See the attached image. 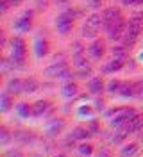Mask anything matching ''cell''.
<instances>
[{
	"label": "cell",
	"mask_w": 143,
	"mask_h": 157,
	"mask_svg": "<svg viewBox=\"0 0 143 157\" xmlns=\"http://www.w3.org/2000/svg\"><path fill=\"white\" fill-rule=\"evenodd\" d=\"M143 30V16H133V18L127 21V30H125V45H133V43H136L138 41V38H140V34H141Z\"/></svg>",
	"instance_id": "cell-1"
},
{
	"label": "cell",
	"mask_w": 143,
	"mask_h": 157,
	"mask_svg": "<svg viewBox=\"0 0 143 157\" xmlns=\"http://www.w3.org/2000/svg\"><path fill=\"white\" fill-rule=\"evenodd\" d=\"M100 25H104V18L100 14H97V13L89 14L88 20L84 21V25H82V36L84 38H95Z\"/></svg>",
	"instance_id": "cell-2"
},
{
	"label": "cell",
	"mask_w": 143,
	"mask_h": 157,
	"mask_svg": "<svg viewBox=\"0 0 143 157\" xmlns=\"http://www.w3.org/2000/svg\"><path fill=\"white\" fill-rule=\"evenodd\" d=\"M134 116H136L134 109H131V107L118 109V113H114V118L111 120V125H113V127H120V125H124L127 121H131Z\"/></svg>",
	"instance_id": "cell-3"
},
{
	"label": "cell",
	"mask_w": 143,
	"mask_h": 157,
	"mask_svg": "<svg viewBox=\"0 0 143 157\" xmlns=\"http://www.w3.org/2000/svg\"><path fill=\"white\" fill-rule=\"evenodd\" d=\"M107 38L109 39H120L122 36H125V30H127V23L124 18L116 20L111 27H107Z\"/></svg>",
	"instance_id": "cell-4"
},
{
	"label": "cell",
	"mask_w": 143,
	"mask_h": 157,
	"mask_svg": "<svg viewBox=\"0 0 143 157\" xmlns=\"http://www.w3.org/2000/svg\"><path fill=\"white\" fill-rule=\"evenodd\" d=\"M56 27H57V30H59L63 36H66V34L72 32V27H73V18H70L66 13H63L61 16H57Z\"/></svg>",
	"instance_id": "cell-5"
},
{
	"label": "cell",
	"mask_w": 143,
	"mask_h": 157,
	"mask_svg": "<svg viewBox=\"0 0 143 157\" xmlns=\"http://www.w3.org/2000/svg\"><path fill=\"white\" fill-rule=\"evenodd\" d=\"M23 56H25V41L22 38H13V41H11V57L23 59Z\"/></svg>",
	"instance_id": "cell-6"
},
{
	"label": "cell",
	"mask_w": 143,
	"mask_h": 157,
	"mask_svg": "<svg viewBox=\"0 0 143 157\" xmlns=\"http://www.w3.org/2000/svg\"><path fill=\"white\" fill-rule=\"evenodd\" d=\"M102 18H104V29L107 27H111L116 20L122 18V14H120V11L116 9V7H107L104 11V14H102Z\"/></svg>",
	"instance_id": "cell-7"
},
{
	"label": "cell",
	"mask_w": 143,
	"mask_h": 157,
	"mask_svg": "<svg viewBox=\"0 0 143 157\" xmlns=\"http://www.w3.org/2000/svg\"><path fill=\"white\" fill-rule=\"evenodd\" d=\"M66 64L65 63H57V64H50L48 68L43 70V75L45 77H54V78H59L65 71H66Z\"/></svg>",
	"instance_id": "cell-8"
},
{
	"label": "cell",
	"mask_w": 143,
	"mask_h": 157,
	"mask_svg": "<svg viewBox=\"0 0 143 157\" xmlns=\"http://www.w3.org/2000/svg\"><path fill=\"white\" fill-rule=\"evenodd\" d=\"M131 132H133V130H131V121H127V123H124V125L116 127V134H114L116 137H113V141L114 143H120V141H124Z\"/></svg>",
	"instance_id": "cell-9"
},
{
	"label": "cell",
	"mask_w": 143,
	"mask_h": 157,
	"mask_svg": "<svg viewBox=\"0 0 143 157\" xmlns=\"http://www.w3.org/2000/svg\"><path fill=\"white\" fill-rule=\"evenodd\" d=\"M88 52H89L91 57H95V59L102 57V56H104V43H102V41H93V43L89 45Z\"/></svg>",
	"instance_id": "cell-10"
},
{
	"label": "cell",
	"mask_w": 143,
	"mask_h": 157,
	"mask_svg": "<svg viewBox=\"0 0 143 157\" xmlns=\"http://www.w3.org/2000/svg\"><path fill=\"white\" fill-rule=\"evenodd\" d=\"M48 109H50V102L48 100H39V102H36L32 105V114L34 116H41V114L47 113Z\"/></svg>",
	"instance_id": "cell-11"
},
{
	"label": "cell",
	"mask_w": 143,
	"mask_h": 157,
	"mask_svg": "<svg viewBox=\"0 0 143 157\" xmlns=\"http://www.w3.org/2000/svg\"><path fill=\"white\" fill-rule=\"evenodd\" d=\"M14 27L22 32H25V30L30 29V13H25V16H22L14 21Z\"/></svg>",
	"instance_id": "cell-12"
},
{
	"label": "cell",
	"mask_w": 143,
	"mask_h": 157,
	"mask_svg": "<svg viewBox=\"0 0 143 157\" xmlns=\"http://www.w3.org/2000/svg\"><path fill=\"white\" fill-rule=\"evenodd\" d=\"M7 91H9V93H14V95L23 93V82H22L20 78H9V82H7Z\"/></svg>",
	"instance_id": "cell-13"
},
{
	"label": "cell",
	"mask_w": 143,
	"mask_h": 157,
	"mask_svg": "<svg viewBox=\"0 0 143 157\" xmlns=\"http://www.w3.org/2000/svg\"><path fill=\"white\" fill-rule=\"evenodd\" d=\"M88 88H89V91H91L93 95H98V93H102V89H104V82H102V78L95 77L88 82Z\"/></svg>",
	"instance_id": "cell-14"
},
{
	"label": "cell",
	"mask_w": 143,
	"mask_h": 157,
	"mask_svg": "<svg viewBox=\"0 0 143 157\" xmlns=\"http://www.w3.org/2000/svg\"><path fill=\"white\" fill-rule=\"evenodd\" d=\"M70 136H72V139H88V137H91V132L84 127H75Z\"/></svg>",
	"instance_id": "cell-15"
},
{
	"label": "cell",
	"mask_w": 143,
	"mask_h": 157,
	"mask_svg": "<svg viewBox=\"0 0 143 157\" xmlns=\"http://www.w3.org/2000/svg\"><path fill=\"white\" fill-rule=\"evenodd\" d=\"M39 88V84H38V80L36 78H32V77H29V78H25L23 80V93H34L36 89Z\"/></svg>",
	"instance_id": "cell-16"
},
{
	"label": "cell",
	"mask_w": 143,
	"mask_h": 157,
	"mask_svg": "<svg viewBox=\"0 0 143 157\" xmlns=\"http://www.w3.org/2000/svg\"><path fill=\"white\" fill-rule=\"evenodd\" d=\"M34 50H36V56H38V57H43V56L48 52V43L45 41V39H36Z\"/></svg>",
	"instance_id": "cell-17"
},
{
	"label": "cell",
	"mask_w": 143,
	"mask_h": 157,
	"mask_svg": "<svg viewBox=\"0 0 143 157\" xmlns=\"http://www.w3.org/2000/svg\"><path fill=\"white\" fill-rule=\"evenodd\" d=\"M136 154H138V145H136V143H129L127 147L122 148L120 157H134Z\"/></svg>",
	"instance_id": "cell-18"
},
{
	"label": "cell",
	"mask_w": 143,
	"mask_h": 157,
	"mask_svg": "<svg viewBox=\"0 0 143 157\" xmlns=\"http://www.w3.org/2000/svg\"><path fill=\"white\" fill-rule=\"evenodd\" d=\"M13 136H14V139L20 141V143H30V141L34 139L32 134H30V132H25V130H18V132H14Z\"/></svg>",
	"instance_id": "cell-19"
},
{
	"label": "cell",
	"mask_w": 143,
	"mask_h": 157,
	"mask_svg": "<svg viewBox=\"0 0 143 157\" xmlns=\"http://www.w3.org/2000/svg\"><path fill=\"white\" fill-rule=\"evenodd\" d=\"M120 95L124 98H129V97H134V89H133V84H129V82H122V86H120V91H118Z\"/></svg>",
	"instance_id": "cell-20"
},
{
	"label": "cell",
	"mask_w": 143,
	"mask_h": 157,
	"mask_svg": "<svg viewBox=\"0 0 143 157\" xmlns=\"http://www.w3.org/2000/svg\"><path fill=\"white\" fill-rule=\"evenodd\" d=\"M118 70H122V61H111V63H107L104 68H102V71L104 73H111V71H118Z\"/></svg>",
	"instance_id": "cell-21"
},
{
	"label": "cell",
	"mask_w": 143,
	"mask_h": 157,
	"mask_svg": "<svg viewBox=\"0 0 143 157\" xmlns=\"http://www.w3.org/2000/svg\"><path fill=\"white\" fill-rule=\"evenodd\" d=\"M16 111H18V114L22 118H29L32 114V107H29L27 104H18L16 105Z\"/></svg>",
	"instance_id": "cell-22"
},
{
	"label": "cell",
	"mask_w": 143,
	"mask_h": 157,
	"mask_svg": "<svg viewBox=\"0 0 143 157\" xmlns=\"http://www.w3.org/2000/svg\"><path fill=\"white\" fill-rule=\"evenodd\" d=\"M0 107H2L4 113L11 107V95H9V91H7V93H2V97H0Z\"/></svg>",
	"instance_id": "cell-23"
},
{
	"label": "cell",
	"mask_w": 143,
	"mask_h": 157,
	"mask_svg": "<svg viewBox=\"0 0 143 157\" xmlns=\"http://www.w3.org/2000/svg\"><path fill=\"white\" fill-rule=\"evenodd\" d=\"M143 128V116H134L131 120V130L133 132H138Z\"/></svg>",
	"instance_id": "cell-24"
},
{
	"label": "cell",
	"mask_w": 143,
	"mask_h": 157,
	"mask_svg": "<svg viewBox=\"0 0 143 157\" xmlns=\"http://www.w3.org/2000/svg\"><path fill=\"white\" fill-rule=\"evenodd\" d=\"M63 95L68 97V98L75 97V95H77V86H75V84H72V82H68L66 86L63 88Z\"/></svg>",
	"instance_id": "cell-25"
},
{
	"label": "cell",
	"mask_w": 143,
	"mask_h": 157,
	"mask_svg": "<svg viewBox=\"0 0 143 157\" xmlns=\"http://www.w3.org/2000/svg\"><path fill=\"white\" fill-rule=\"evenodd\" d=\"M113 57L116 61H124L125 59V48L124 47H114L113 48Z\"/></svg>",
	"instance_id": "cell-26"
},
{
	"label": "cell",
	"mask_w": 143,
	"mask_h": 157,
	"mask_svg": "<svg viewBox=\"0 0 143 157\" xmlns=\"http://www.w3.org/2000/svg\"><path fill=\"white\" fill-rule=\"evenodd\" d=\"M133 89H134V97H140L143 98V80H138L133 84Z\"/></svg>",
	"instance_id": "cell-27"
},
{
	"label": "cell",
	"mask_w": 143,
	"mask_h": 157,
	"mask_svg": "<svg viewBox=\"0 0 143 157\" xmlns=\"http://www.w3.org/2000/svg\"><path fill=\"white\" fill-rule=\"evenodd\" d=\"M120 86H122V82H118L116 78H113V80L109 82V86H107V91L114 95V93H118V91H120Z\"/></svg>",
	"instance_id": "cell-28"
},
{
	"label": "cell",
	"mask_w": 143,
	"mask_h": 157,
	"mask_svg": "<svg viewBox=\"0 0 143 157\" xmlns=\"http://www.w3.org/2000/svg\"><path fill=\"white\" fill-rule=\"evenodd\" d=\"M73 61H75V66H77V68H82V66H86V64H88V61H86L84 54H75Z\"/></svg>",
	"instance_id": "cell-29"
},
{
	"label": "cell",
	"mask_w": 143,
	"mask_h": 157,
	"mask_svg": "<svg viewBox=\"0 0 143 157\" xmlns=\"http://www.w3.org/2000/svg\"><path fill=\"white\" fill-rule=\"evenodd\" d=\"M11 139V136H9V130L6 127H2L0 128V145H6L7 141Z\"/></svg>",
	"instance_id": "cell-30"
},
{
	"label": "cell",
	"mask_w": 143,
	"mask_h": 157,
	"mask_svg": "<svg viewBox=\"0 0 143 157\" xmlns=\"http://www.w3.org/2000/svg\"><path fill=\"white\" fill-rule=\"evenodd\" d=\"M77 150H79L81 155H91V150H93V148H91V145H81Z\"/></svg>",
	"instance_id": "cell-31"
},
{
	"label": "cell",
	"mask_w": 143,
	"mask_h": 157,
	"mask_svg": "<svg viewBox=\"0 0 143 157\" xmlns=\"http://www.w3.org/2000/svg\"><path fill=\"white\" fill-rule=\"evenodd\" d=\"M61 128H63V121H61V120H56V123L48 128V134H56V132H59Z\"/></svg>",
	"instance_id": "cell-32"
},
{
	"label": "cell",
	"mask_w": 143,
	"mask_h": 157,
	"mask_svg": "<svg viewBox=\"0 0 143 157\" xmlns=\"http://www.w3.org/2000/svg\"><path fill=\"white\" fill-rule=\"evenodd\" d=\"M79 75H81V77L91 75V68H88V66H82V68H81V71H79Z\"/></svg>",
	"instance_id": "cell-33"
},
{
	"label": "cell",
	"mask_w": 143,
	"mask_h": 157,
	"mask_svg": "<svg viewBox=\"0 0 143 157\" xmlns=\"http://www.w3.org/2000/svg\"><path fill=\"white\" fill-rule=\"evenodd\" d=\"M125 6H140V4H143V0H122Z\"/></svg>",
	"instance_id": "cell-34"
},
{
	"label": "cell",
	"mask_w": 143,
	"mask_h": 157,
	"mask_svg": "<svg viewBox=\"0 0 143 157\" xmlns=\"http://www.w3.org/2000/svg\"><path fill=\"white\" fill-rule=\"evenodd\" d=\"M52 2L56 4L57 7H66V6H68V2H70V0H52Z\"/></svg>",
	"instance_id": "cell-35"
},
{
	"label": "cell",
	"mask_w": 143,
	"mask_h": 157,
	"mask_svg": "<svg viewBox=\"0 0 143 157\" xmlns=\"http://www.w3.org/2000/svg\"><path fill=\"white\" fill-rule=\"evenodd\" d=\"M4 157H23V155H22L20 152H16V150H9V152H7Z\"/></svg>",
	"instance_id": "cell-36"
},
{
	"label": "cell",
	"mask_w": 143,
	"mask_h": 157,
	"mask_svg": "<svg viewBox=\"0 0 143 157\" xmlns=\"http://www.w3.org/2000/svg\"><path fill=\"white\" fill-rule=\"evenodd\" d=\"M72 77H73V73H72L70 70H66V71H65V73H63L59 78H72Z\"/></svg>",
	"instance_id": "cell-37"
},
{
	"label": "cell",
	"mask_w": 143,
	"mask_h": 157,
	"mask_svg": "<svg viewBox=\"0 0 143 157\" xmlns=\"http://www.w3.org/2000/svg\"><path fill=\"white\" fill-rule=\"evenodd\" d=\"M7 2H9V0H2V4H0V11H2V13L7 9Z\"/></svg>",
	"instance_id": "cell-38"
},
{
	"label": "cell",
	"mask_w": 143,
	"mask_h": 157,
	"mask_svg": "<svg viewBox=\"0 0 143 157\" xmlns=\"http://www.w3.org/2000/svg\"><path fill=\"white\" fill-rule=\"evenodd\" d=\"M97 157H111V154H109L107 150H100V154H98Z\"/></svg>",
	"instance_id": "cell-39"
},
{
	"label": "cell",
	"mask_w": 143,
	"mask_h": 157,
	"mask_svg": "<svg viewBox=\"0 0 143 157\" xmlns=\"http://www.w3.org/2000/svg\"><path fill=\"white\" fill-rule=\"evenodd\" d=\"M138 139H140V141H143V128L140 130V136H138Z\"/></svg>",
	"instance_id": "cell-40"
},
{
	"label": "cell",
	"mask_w": 143,
	"mask_h": 157,
	"mask_svg": "<svg viewBox=\"0 0 143 157\" xmlns=\"http://www.w3.org/2000/svg\"><path fill=\"white\" fill-rule=\"evenodd\" d=\"M54 157H66V155H63V154H59V155H54Z\"/></svg>",
	"instance_id": "cell-41"
},
{
	"label": "cell",
	"mask_w": 143,
	"mask_h": 157,
	"mask_svg": "<svg viewBox=\"0 0 143 157\" xmlns=\"http://www.w3.org/2000/svg\"><path fill=\"white\" fill-rule=\"evenodd\" d=\"M11 2H13V4H14V2H20V0H11Z\"/></svg>",
	"instance_id": "cell-42"
}]
</instances>
